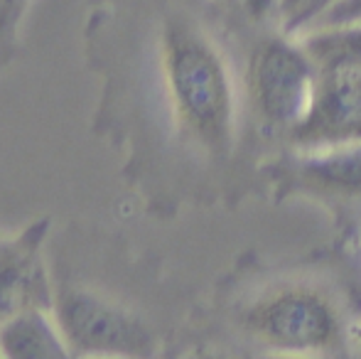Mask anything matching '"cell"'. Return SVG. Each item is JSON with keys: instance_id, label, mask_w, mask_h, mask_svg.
<instances>
[{"instance_id": "2", "label": "cell", "mask_w": 361, "mask_h": 359, "mask_svg": "<svg viewBox=\"0 0 361 359\" xmlns=\"http://www.w3.org/2000/svg\"><path fill=\"white\" fill-rule=\"evenodd\" d=\"M317 79L319 67L302 42L288 37L258 42L248 62V96L258 121L288 138L307 118Z\"/></svg>"}, {"instance_id": "8", "label": "cell", "mask_w": 361, "mask_h": 359, "mask_svg": "<svg viewBox=\"0 0 361 359\" xmlns=\"http://www.w3.org/2000/svg\"><path fill=\"white\" fill-rule=\"evenodd\" d=\"M300 42L319 69L361 64V23L307 30L300 32Z\"/></svg>"}, {"instance_id": "6", "label": "cell", "mask_w": 361, "mask_h": 359, "mask_svg": "<svg viewBox=\"0 0 361 359\" xmlns=\"http://www.w3.org/2000/svg\"><path fill=\"white\" fill-rule=\"evenodd\" d=\"M290 160L293 178L307 190L332 197H361V140L298 150Z\"/></svg>"}, {"instance_id": "11", "label": "cell", "mask_w": 361, "mask_h": 359, "mask_svg": "<svg viewBox=\"0 0 361 359\" xmlns=\"http://www.w3.org/2000/svg\"><path fill=\"white\" fill-rule=\"evenodd\" d=\"M241 5L251 20H266L268 15L278 13L281 0H241Z\"/></svg>"}, {"instance_id": "10", "label": "cell", "mask_w": 361, "mask_h": 359, "mask_svg": "<svg viewBox=\"0 0 361 359\" xmlns=\"http://www.w3.org/2000/svg\"><path fill=\"white\" fill-rule=\"evenodd\" d=\"M337 3H342V0H307V3L302 5V10H300L293 20H288L283 28H286V32H290V35H300L317 18H322L324 13H329Z\"/></svg>"}, {"instance_id": "4", "label": "cell", "mask_w": 361, "mask_h": 359, "mask_svg": "<svg viewBox=\"0 0 361 359\" xmlns=\"http://www.w3.org/2000/svg\"><path fill=\"white\" fill-rule=\"evenodd\" d=\"M288 140L298 150L361 140V64L319 69L312 109Z\"/></svg>"}, {"instance_id": "7", "label": "cell", "mask_w": 361, "mask_h": 359, "mask_svg": "<svg viewBox=\"0 0 361 359\" xmlns=\"http://www.w3.org/2000/svg\"><path fill=\"white\" fill-rule=\"evenodd\" d=\"M47 308H32L0 327V347L10 357H35V355H62L54 327L44 317Z\"/></svg>"}, {"instance_id": "9", "label": "cell", "mask_w": 361, "mask_h": 359, "mask_svg": "<svg viewBox=\"0 0 361 359\" xmlns=\"http://www.w3.org/2000/svg\"><path fill=\"white\" fill-rule=\"evenodd\" d=\"M349 23H361V0H342L329 13H324L322 18L314 20L307 30L334 28V25H349ZM307 30H302V32H307Z\"/></svg>"}, {"instance_id": "5", "label": "cell", "mask_w": 361, "mask_h": 359, "mask_svg": "<svg viewBox=\"0 0 361 359\" xmlns=\"http://www.w3.org/2000/svg\"><path fill=\"white\" fill-rule=\"evenodd\" d=\"M39 234L0 241V327L32 308H49V286L37 261Z\"/></svg>"}, {"instance_id": "3", "label": "cell", "mask_w": 361, "mask_h": 359, "mask_svg": "<svg viewBox=\"0 0 361 359\" xmlns=\"http://www.w3.org/2000/svg\"><path fill=\"white\" fill-rule=\"evenodd\" d=\"M246 327L263 345L286 352H327L342 335L334 305L310 288H288L263 298L248 310Z\"/></svg>"}, {"instance_id": "1", "label": "cell", "mask_w": 361, "mask_h": 359, "mask_svg": "<svg viewBox=\"0 0 361 359\" xmlns=\"http://www.w3.org/2000/svg\"><path fill=\"white\" fill-rule=\"evenodd\" d=\"M160 47L167 91L182 128L209 153H226L233 138V91L216 47L180 18L165 23Z\"/></svg>"}, {"instance_id": "12", "label": "cell", "mask_w": 361, "mask_h": 359, "mask_svg": "<svg viewBox=\"0 0 361 359\" xmlns=\"http://www.w3.org/2000/svg\"><path fill=\"white\" fill-rule=\"evenodd\" d=\"M305 3H307V0H281V5H278V15L283 18V25H286L288 20H293L295 15L302 10Z\"/></svg>"}]
</instances>
